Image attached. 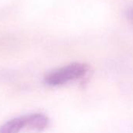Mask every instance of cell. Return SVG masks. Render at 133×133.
I'll list each match as a JSON object with an SVG mask.
<instances>
[{
  "label": "cell",
  "instance_id": "cell-4",
  "mask_svg": "<svg viewBox=\"0 0 133 133\" xmlns=\"http://www.w3.org/2000/svg\"><path fill=\"white\" fill-rule=\"evenodd\" d=\"M128 16H129V19L133 23V9H132L131 10L129 11V12H128Z\"/></svg>",
  "mask_w": 133,
  "mask_h": 133
},
{
  "label": "cell",
  "instance_id": "cell-2",
  "mask_svg": "<svg viewBox=\"0 0 133 133\" xmlns=\"http://www.w3.org/2000/svg\"><path fill=\"white\" fill-rule=\"evenodd\" d=\"M25 128L30 132H40L48 125V118L43 114H31L24 116Z\"/></svg>",
  "mask_w": 133,
  "mask_h": 133
},
{
  "label": "cell",
  "instance_id": "cell-3",
  "mask_svg": "<svg viewBox=\"0 0 133 133\" xmlns=\"http://www.w3.org/2000/svg\"><path fill=\"white\" fill-rule=\"evenodd\" d=\"M25 128L24 116L12 118L0 127V133H19Z\"/></svg>",
  "mask_w": 133,
  "mask_h": 133
},
{
  "label": "cell",
  "instance_id": "cell-1",
  "mask_svg": "<svg viewBox=\"0 0 133 133\" xmlns=\"http://www.w3.org/2000/svg\"><path fill=\"white\" fill-rule=\"evenodd\" d=\"M88 67L83 63H72L49 72L44 81L50 86H61L86 76Z\"/></svg>",
  "mask_w": 133,
  "mask_h": 133
}]
</instances>
